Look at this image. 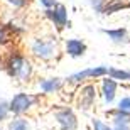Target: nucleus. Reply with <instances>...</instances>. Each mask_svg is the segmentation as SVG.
<instances>
[{
	"mask_svg": "<svg viewBox=\"0 0 130 130\" xmlns=\"http://www.w3.org/2000/svg\"><path fill=\"white\" fill-rule=\"evenodd\" d=\"M9 2H12L14 5H24L25 4V0H9Z\"/></svg>",
	"mask_w": 130,
	"mask_h": 130,
	"instance_id": "18",
	"label": "nucleus"
},
{
	"mask_svg": "<svg viewBox=\"0 0 130 130\" xmlns=\"http://www.w3.org/2000/svg\"><path fill=\"white\" fill-rule=\"evenodd\" d=\"M5 115H7V105L5 103H0V120L5 118Z\"/></svg>",
	"mask_w": 130,
	"mask_h": 130,
	"instance_id": "16",
	"label": "nucleus"
},
{
	"mask_svg": "<svg viewBox=\"0 0 130 130\" xmlns=\"http://www.w3.org/2000/svg\"><path fill=\"white\" fill-rule=\"evenodd\" d=\"M9 66H10V73L17 78H22V79H25L30 73L29 63H27L24 58H20V56H14V58L10 59Z\"/></svg>",
	"mask_w": 130,
	"mask_h": 130,
	"instance_id": "1",
	"label": "nucleus"
},
{
	"mask_svg": "<svg viewBox=\"0 0 130 130\" xmlns=\"http://www.w3.org/2000/svg\"><path fill=\"white\" fill-rule=\"evenodd\" d=\"M10 130H29V125H27L25 120H15L10 125Z\"/></svg>",
	"mask_w": 130,
	"mask_h": 130,
	"instance_id": "13",
	"label": "nucleus"
},
{
	"mask_svg": "<svg viewBox=\"0 0 130 130\" xmlns=\"http://www.w3.org/2000/svg\"><path fill=\"white\" fill-rule=\"evenodd\" d=\"M83 95H85V98H86L83 105H90L91 100H93V96H95V88L93 86H86L85 90H83Z\"/></svg>",
	"mask_w": 130,
	"mask_h": 130,
	"instance_id": "10",
	"label": "nucleus"
},
{
	"mask_svg": "<svg viewBox=\"0 0 130 130\" xmlns=\"http://www.w3.org/2000/svg\"><path fill=\"white\" fill-rule=\"evenodd\" d=\"M118 130H128V128H125V127H118Z\"/></svg>",
	"mask_w": 130,
	"mask_h": 130,
	"instance_id": "21",
	"label": "nucleus"
},
{
	"mask_svg": "<svg viewBox=\"0 0 130 130\" xmlns=\"http://www.w3.org/2000/svg\"><path fill=\"white\" fill-rule=\"evenodd\" d=\"M115 90H117V85L115 81H111V79H105L103 83V93H105V100L110 103L115 96Z\"/></svg>",
	"mask_w": 130,
	"mask_h": 130,
	"instance_id": "8",
	"label": "nucleus"
},
{
	"mask_svg": "<svg viewBox=\"0 0 130 130\" xmlns=\"http://www.w3.org/2000/svg\"><path fill=\"white\" fill-rule=\"evenodd\" d=\"M41 2H42V4L46 5V7H51V5L56 4V0H41Z\"/></svg>",
	"mask_w": 130,
	"mask_h": 130,
	"instance_id": "17",
	"label": "nucleus"
},
{
	"mask_svg": "<svg viewBox=\"0 0 130 130\" xmlns=\"http://www.w3.org/2000/svg\"><path fill=\"white\" fill-rule=\"evenodd\" d=\"M118 108H120L122 111H130V98H123V100H120Z\"/></svg>",
	"mask_w": 130,
	"mask_h": 130,
	"instance_id": "14",
	"label": "nucleus"
},
{
	"mask_svg": "<svg viewBox=\"0 0 130 130\" xmlns=\"http://www.w3.org/2000/svg\"><path fill=\"white\" fill-rule=\"evenodd\" d=\"M66 49L68 53L71 54V56H81L85 51H86V46L81 42V41H76V39H71V41H68L66 44Z\"/></svg>",
	"mask_w": 130,
	"mask_h": 130,
	"instance_id": "5",
	"label": "nucleus"
},
{
	"mask_svg": "<svg viewBox=\"0 0 130 130\" xmlns=\"http://www.w3.org/2000/svg\"><path fill=\"white\" fill-rule=\"evenodd\" d=\"M59 86H61V81H59V79H49V81L41 83V88H42L44 91H54V90H58Z\"/></svg>",
	"mask_w": 130,
	"mask_h": 130,
	"instance_id": "9",
	"label": "nucleus"
},
{
	"mask_svg": "<svg viewBox=\"0 0 130 130\" xmlns=\"http://www.w3.org/2000/svg\"><path fill=\"white\" fill-rule=\"evenodd\" d=\"M30 103H32V98L24 95V93H20V95L14 96V100L10 103V110L14 111V113H22L24 110H27L30 106Z\"/></svg>",
	"mask_w": 130,
	"mask_h": 130,
	"instance_id": "2",
	"label": "nucleus"
},
{
	"mask_svg": "<svg viewBox=\"0 0 130 130\" xmlns=\"http://www.w3.org/2000/svg\"><path fill=\"white\" fill-rule=\"evenodd\" d=\"M111 39H115V41H122V39L125 37V30L123 29H118V30H105Z\"/></svg>",
	"mask_w": 130,
	"mask_h": 130,
	"instance_id": "12",
	"label": "nucleus"
},
{
	"mask_svg": "<svg viewBox=\"0 0 130 130\" xmlns=\"http://www.w3.org/2000/svg\"><path fill=\"white\" fill-rule=\"evenodd\" d=\"M5 41V32H4V29L0 27V42H4Z\"/></svg>",
	"mask_w": 130,
	"mask_h": 130,
	"instance_id": "19",
	"label": "nucleus"
},
{
	"mask_svg": "<svg viewBox=\"0 0 130 130\" xmlns=\"http://www.w3.org/2000/svg\"><path fill=\"white\" fill-rule=\"evenodd\" d=\"M56 117H58V122L61 123L63 130H74V128H76V117L73 115L71 110L59 111Z\"/></svg>",
	"mask_w": 130,
	"mask_h": 130,
	"instance_id": "3",
	"label": "nucleus"
},
{
	"mask_svg": "<svg viewBox=\"0 0 130 130\" xmlns=\"http://www.w3.org/2000/svg\"><path fill=\"white\" fill-rule=\"evenodd\" d=\"M34 53L37 54V56H42V58H49L53 54V44L37 41V42L34 44Z\"/></svg>",
	"mask_w": 130,
	"mask_h": 130,
	"instance_id": "6",
	"label": "nucleus"
},
{
	"mask_svg": "<svg viewBox=\"0 0 130 130\" xmlns=\"http://www.w3.org/2000/svg\"><path fill=\"white\" fill-rule=\"evenodd\" d=\"M122 120H123V122H128V117H123ZM117 123H120V118H117Z\"/></svg>",
	"mask_w": 130,
	"mask_h": 130,
	"instance_id": "20",
	"label": "nucleus"
},
{
	"mask_svg": "<svg viewBox=\"0 0 130 130\" xmlns=\"http://www.w3.org/2000/svg\"><path fill=\"white\" fill-rule=\"evenodd\" d=\"M47 14H49V17H51L56 24H59V25L66 24V9H64L63 5H58L56 10H49Z\"/></svg>",
	"mask_w": 130,
	"mask_h": 130,
	"instance_id": "7",
	"label": "nucleus"
},
{
	"mask_svg": "<svg viewBox=\"0 0 130 130\" xmlns=\"http://www.w3.org/2000/svg\"><path fill=\"white\" fill-rule=\"evenodd\" d=\"M113 78H118V79H130V73L127 71H120V69H110L108 71Z\"/></svg>",
	"mask_w": 130,
	"mask_h": 130,
	"instance_id": "11",
	"label": "nucleus"
},
{
	"mask_svg": "<svg viewBox=\"0 0 130 130\" xmlns=\"http://www.w3.org/2000/svg\"><path fill=\"white\" fill-rule=\"evenodd\" d=\"M108 69L106 68H93V69H85V71L78 73L74 76H71V81H79V79H85L88 76H101V74H106Z\"/></svg>",
	"mask_w": 130,
	"mask_h": 130,
	"instance_id": "4",
	"label": "nucleus"
},
{
	"mask_svg": "<svg viewBox=\"0 0 130 130\" xmlns=\"http://www.w3.org/2000/svg\"><path fill=\"white\" fill-rule=\"evenodd\" d=\"M93 125H95V130H110L105 123H101L100 120H95V122H93Z\"/></svg>",
	"mask_w": 130,
	"mask_h": 130,
	"instance_id": "15",
	"label": "nucleus"
}]
</instances>
